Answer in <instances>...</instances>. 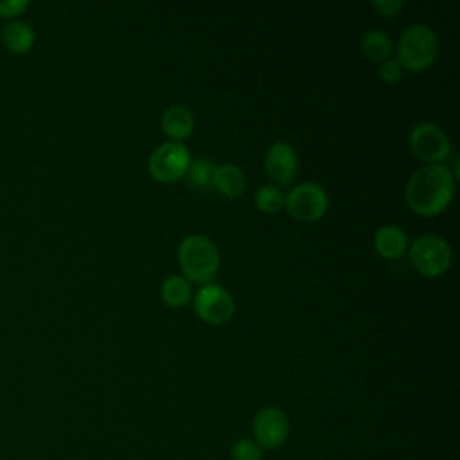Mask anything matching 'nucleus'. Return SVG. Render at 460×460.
Returning <instances> with one entry per match:
<instances>
[{
    "instance_id": "13",
    "label": "nucleus",
    "mask_w": 460,
    "mask_h": 460,
    "mask_svg": "<svg viewBox=\"0 0 460 460\" xmlns=\"http://www.w3.org/2000/svg\"><path fill=\"white\" fill-rule=\"evenodd\" d=\"M212 190L226 199H237L246 190V174L235 164H219L214 169Z\"/></svg>"
},
{
    "instance_id": "15",
    "label": "nucleus",
    "mask_w": 460,
    "mask_h": 460,
    "mask_svg": "<svg viewBox=\"0 0 460 460\" xmlns=\"http://www.w3.org/2000/svg\"><path fill=\"white\" fill-rule=\"evenodd\" d=\"M359 49L368 61L379 65L392 58L394 40L381 29H370L361 36Z\"/></svg>"
},
{
    "instance_id": "8",
    "label": "nucleus",
    "mask_w": 460,
    "mask_h": 460,
    "mask_svg": "<svg viewBox=\"0 0 460 460\" xmlns=\"http://www.w3.org/2000/svg\"><path fill=\"white\" fill-rule=\"evenodd\" d=\"M192 304L196 314L208 325H223L230 322L235 313V302L230 291L214 282L203 284L196 291Z\"/></svg>"
},
{
    "instance_id": "6",
    "label": "nucleus",
    "mask_w": 460,
    "mask_h": 460,
    "mask_svg": "<svg viewBox=\"0 0 460 460\" xmlns=\"http://www.w3.org/2000/svg\"><path fill=\"white\" fill-rule=\"evenodd\" d=\"M190 160V151L183 142L169 140L153 149L147 158V171L160 183H174L185 176Z\"/></svg>"
},
{
    "instance_id": "20",
    "label": "nucleus",
    "mask_w": 460,
    "mask_h": 460,
    "mask_svg": "<svg viewBox=\"0 0 460 460\" xmlns=\"http://www.w3.org/2000/svg\"><path fill=\"white\" fill-rule=\"evenodd\" d=\"M377 75H379L381 81H385L388 84H394L402 77V68H401V65L397 63L395 58H390V59L377 65Z\"/></svg>"
},
{
    "instance_id": "17",
    "label": "nucleus",
    "mask_w": 460,
    "mask_h": 460,
    "mask_svg": "<svg viewBox=\"0 0 460 460\" xmlns=\"http://www.w3.org/2000/svg\"><path fill=\"white\" fill-rule=\"evenodd\" d=\"M214 162L208 158H192L189 169L185 172V180L189 187L196 192H208L212 190V178H214Z\"/></svg>"
},
{
    "instance_id": "14",
    "label": "nucleus",
    "mask_w": 460,
    "mask_h": 460,
    "mask_svg": "<svg viewBox=\"0 0 460 460\" xmlns=\"http://www.w3.org/2000/svg\"><path fill=\"white\" fill-rule=\"evenodd\" d=\"M34 31L23 20H11L2 27V43L13 54H25L34 45Z\"/></svg>"
},
{
    "instance_id": "18",
    "label": "nucleus",
    "mask_w": 460,
    "mask_h": 460,
    "mask_svg": "<svg viewBox=\"0 0 460 460\" xmlns=\"http://www.w3.org/2000/svg\"><path fill=\"white\" fill-rule=\"evenodd\" d=\"M253 203L262 214H277L284 208V194L279 187L268 183L255 190Z\"/></svg>"
},
{
    "instance_id": "22",
    "label": "nucleus",
    "mask_w": 460,
    "mask_h": 460,
    "mask_svg": "<svg viewBox=\"0 0 460 460\" xmlns=\"http://www.w3.org/2000/svg\"><path fill=\"white\" fill-rule=\"evenodd\" d=\"M29 7L27 0H0V16L16 18Z\"/></svg>"
},
{
    "instance_id": "3",
    "label": "nucleus",
    "mask_w": 460,
    "mask_h": 460,
    "mask_svg": "<svg viewBox=\"0 0 460 460\" xmlns=\"http://www.w3.org/2000/svg\"><path fill=\"white\" fill-rule=\"evenodd\" d=\"M394 50L402 70L419 74L428 70L437 61L438 38L429 25L411 23L401 32Z\"/></svg>"
},
{
    "instance_id": "19",
    "label": "nucleus",
    "mask_w": 460,
    "mask_h": 460,
    "mask_svg": "<svg viewBox=\"0 0 460 460\" xmlns=\"http://www.w3.org/2000/svg\"><path fill=\"white\" fill-rule=\"evenodd\" d=\"M232 460H262V449L253 438H237L230 447Z\"/></svg>"
},
{
    "instance_id": "9",
    "label": "nucleus",
    "mask_w": 460,
    "mask_h": 460,
    "mask_svg": "<svg viewBox=\"0 0 460 460\" xmlns=\"http://www.w3.org/2000/svg\"><path fill=\"white\" fill-rule=\"evenodd\" d=\"M252 431H253V440L259 444L262 451L279 449L288 440L289 419L280 408L264 406L253 415Z\"/></svg>"
},
{
    "instance_id": "2",
    "label": "nucleus",
    "mask_w": 460,
    "mask_h": 460,
    "mask_svg": "<svg viewBox=\"0 0 460 460\" xmlns=\"http://www.w3.org/2000/svg\"><path fill=\"white\" fill-rule=\"evenodd\" d=\"M178 264L181 275L190 284H208L221 264L219 248L210 237L203 234H190L178 244Z\"/></svg>"
},
{
    "instance_id": "12",
    "label": "nucleus",
    "mask_w": 460,
    "mask_h": 460,
    "mask_svg": "<svg viewBox=\"0 0 460 460\" xmlns=\"http://www.w3.org/2000/svg\"><path fill=\"white\" fill-rule=\"evenodd\" d=\"M160 126L164 129V133L172 140V142H183L185 138H189L194 131L196 120H194V113L181 104H172L169 106L162 117H160Z\"/></svg>"
},
{
    "instance_id": "21",
    "label": "nucleus",
    "mask_w": 460,
    "mask_h": 460,
    "mask_svg": "<svg viewBox=\"0 0 460 460\" xmlns=\"http://www.w3.org/2000/svg\"><path fill=\"white\" fill-rule=\"evenodd\" d=\"M404 7L402 0H376L372 2V9L385 16V18H394L399 14V11Z\"/></svg>"
},
{
    "instance_id": "7",
    "label": "nucleus",
    "mask_w": 460,
    "mask_h": 460,
    "mask_svg": "<svg viewBox=\"0 0 460 460\" xmlns=\"http://www.w3.org/2000/svg\"><path fill=\"white\" fill-rule=\"evenodd\" d=\"M408 146L424 165H442L451 156L449 137L433 122L413 126L408 135Z\"/></svg>"
},
{
    "instance_id": "10",
    "label": "nucleus",
    "mask_w": 460,
    "mask_h": 460,
    "mask_svg": "<svg viewBox=\"0 0 460 460\" xmlns=\"http://www.w3.org/2000/svg\"><path fill=\"white\" fill-rule=\"evenodd\" d=\"M264 171L271 185H289L298 174V156L291 144L273 142L264 155Z\"/></svg>"
},
{
    "instance_id": "5",
    "label": "nucleus",
    "mask_w": 460,
    "mask_h": 460,
    "mask_svg": "<svg viewBox=\"0 0 460 460\" xmlns=\"http://www.w3.org/2000/svg\"><path fill=\"white\" fill-rule=\"evenodd\" d=\"M284 208L291 217L304 223L320 221L329 210V196L325 189L313 181H304L284 194Z\"/></svg>"
},
{
    "instance_id": "1",
    "label": "nucleus",
    "mask_w": 460,
    "mask_h": 460,
    "mask_svg": "<svg viewBox=\"0 0 460 460\" xmlns=\"http://www.w3.org/2000/svg\"><path fill=\"white\" fill-rule=\"evenodd\" d=\"M455 196V174L442 165H422L417 169L404 187L406 205L422 217L444 212Z\"/></svg>"
},
{
    "instance_id": "16",
    "label": "nucleus",
    "mask_w": 460,
    "mask_h": 460,
    "mask_svg": "<svg viewBox=\"0 0 460 460\" xmlns=\"http://www.w3.org/2000/svg\"><path fill=\"white\" fill-rule=\"evenodd\" d=\"M160 298L167 307L180 309L192 298V284L183 275H169L160 284Z\"/></svg>"
},
{
    "instance_id": "4",
    "label": "nucleus",
    "mask_w": 460,
    "mask_h": 460,
    "mask_svg": "<svg viewBox=\"0 0 460 460\" xmlns=\"http://www.w3.org/2000/svg\"><path fill=\"white\" fill-rule=\"evenodd\" d=\"M408 257L419 275L437 279L449 270L453 262V250L444 237L424 234L408 246Z\"/></svg>"
},
{
    "instance_id": "11",
    "label": "nucleus",
    "mask_w": 460,
    "mask_h": 460,
    "mask_svg": "<svg viewBox=\"0 0 460 460\" xmlns=\"http://www.w3.org/2000/svg\"><path fill=\"white\" fill-rule=\"evenodd\" d=\"M408 235L397 225H383L374 234V250L383 259L395 261L408 252Z\"/></svg>"
}]
</instances>
